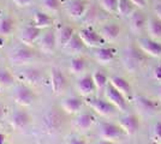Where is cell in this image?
<instances>
[{
  "label": "cell",
  "mask_w": 161,
  "mask_h": 144,
  "mask_svg": "<svg viewBox=\"0 0 161 144\" xmlns=\"http://www.w3.org/2000/svg\"><path fill=\"white\" fill-rule=\"evenodd\" d=\"M80 40L83 41V43L86 45V47L89 48H100L103 46L105 40L100 34H97L96 31H94L92 28H83L82 30H80Z\"/></svg>",
  "instance_id": "cell-3"
},
{
  "label": "cell",
  "mask_w": 161,
  "mask_h": 144,
  "mask_svg": "<svg viewBox=\"0 0 161 144\" xmlns=\"http://www.w3.org/2000/svg\"><path fill=\"white\" fill-rule=\"evenodd\" d=\"M39 46L43 53L52 54L57 46V33H54V30H47L41 36Z\"/></svg>",
  "instance_id": "cell-11"
},
{
  "label": "cell",
  "mask_w": 161,
  "mask_h": 144,
  "mask_svg": "<svg viewBox=\"0 0 161 144\" xmlns=\"http://www.w3.org/2000/svg\"><path fill=\"white\" fill-rule=\"evenodd\" d=\"M148 33L152 39H161V19L150 18L148 21Z\"/></svg>",
  "instance_id": "cell-28"
},
{
  "label": "cell",
  "mask_w": 161,
  "mask_h": 144,
  "mask_svg": "<svg viewBox=\"0 0 161 144\" xmlns=\"http://www.w3.org/2000/svg\"><path fill=\"white\" fill-rule=\"evenodd\" d=\"M109 83L125 97L130 96V94H131V87H130V84H129V82L125 78L119 77V76H114V77L111 78V82Z\"/></svg>",
  "instance_id": "cell-23"
},
{
  "label": "cell",
  "mask_w": 161,
  "mask_h": 144,
  "mask_svg": "<svg viewBox=\"0 0 161 144\" xmlns=\"http://www.w3.org/2000/svg\"><path fill=\"white\" fill-rule=\"evenodd\" d=\"M134 4L130 0H118V13L124 17H128L135 12Z\"/></svg>",
  "instance_id": "cell-32"
},
{
  "label": "cell",
  "mask_w": 161,
  "mask_h": 144,
  "mask_svg": "<svg viewBox=\"0 0 161 144\" xmlns=\"http://www.w3.org/2000/svg\"><path fill=\"white\" fill-rule=\"evenodd\" d=\"M153 76L156 81H161V64H159L153 71Z\"/></svg>",
  "instance_id": "cell-38"
},
{
  "label": "cell",
  "mask_w": 161,
  "mask_h": 144,
  "mask_svg": "<svg viewBox=\"0 0 161 144\" xmlns=\"http://www.w3.org/2000/svg\"><path fill=\"white\" fill-rule=\"evenodd\" d=\"M14 29V21L11 17H4L0 19V35L8 36L12 34Z\"/></svg>",
  "instance_id": "cell-29"
},
{
  "label": "cell",
  "mask_w": 161,
  "mask_h": 144,
  "mask_svg": "<svg viewBox=\"0 0 161 144\" xmlns=\"http://www.w3.org/2000/svg\"><path fill=\"white\" fill-rule=\"evenodd\" d=\"M159 95H160V97H161V87H160V89H159Z\"/></svg>",
  "instance_id": "cell-45"
},
{
  "label": "cell",
  "mask_w": 161,
  "mask_h": 144,
  "mask_svg": "<svg viewBox=\"0 0 161 144\" xmlns=\"http://www.w3.org/2000/svg\"><path fill=\"white\" fill-rule=\"evenodd\" d=\"M123 61L126 70L135 72L141 67V65L144 61V56L142 54L141 49H137L136 47H129L125 52Z\"/></svg>",
  "instance_id": "cell-2"
},
{
  "label": "cell",
  "mask_w": 161,
  "mask_h": 144,
  "mask_svg": "<svg viewBox=\"0 0 161 144\" xmlns=\"http://www.w3.org/2000/svg\"><path fill=\"white\" fill-rule=\"evenodd\" d=\"M74 35L75 31L71 27L65 25V27L60 28L57 33V46H59L60 48H65V46L72 39Z\"/></svg>",
  "instance_id": "cell-21"
},
{
  "label": "cell",
  "mask_w": 161,
  "mask_h": 144,
  "mask_svg": "<svg viewBox=\"0 0 161 144\" xmlns=\"http://www.w3.org/2000/svg\"><path fill=\"white\" fill-rule=\"evenodd\" d=\"M66 11L70 17L80 19L87 12V3L84 0H70L66 5Z\"/></svg>",
  "instance_id": "cell-13"
},
{
  "label": "cell",
  "mask_w": 161,
  "mask_h": 144,
  "mask_svg": "<svg viewBox=\"0 0 161 144\" xmlns=\"http://www.w3.org/2000/svg\"><path fill=\"white\" fill-rule=\"evenodd\" d=\"M105 95H106L107 101H109V102L112 103L117 109L121 110V112L126 110L128 104H126L125 96L123 95L121 93H119V91L115 89L111 83L108 84L107 87H106V89H105Z\"/></svg>",
  "instance_id": "cell-5"
},
{
  "label": "cell",
  "mask_w": 161,
  "mask_h": 144,
  "mask_svg": "<svg viewBox=\"0 0 161 144\" xmlns=\"http://www.w3.org/2000/svg\"><path fill=\"white\" fill-rule=\"evenodd\" d=\"M86 70V60L80 56H75L70 62V72L74 75H80Z\"/></svg>",
  "instance_id": "cell-31"
},
{
  "label": "cell",
  "mask_w": 161,
  "mask_h": 144,
  "mask_svg": "<svg viewBox=\"0 0 161 144\" xmlns=\"http://www.w3.org/2000/svg\"><path fill=\"white\" fill-rule=\"evenodd\" d=\"M130 17H131V18H130L131 28L134 29L135 31L142 30L143 27L146 25V23H147V19H146L144 13H142V12H140V11H135Z\"/></svg>",
  "instance_id": "cell-27"
},
{
  "label": "cell",
  "mask_w": 161,
  "mask_h": 144,
  "mask_svg": "<svg viewBox=\"0 0 161 144\" xmlns=\"http://www.w3.org/2000/svg\"><path fill=\"white\" fill-rule=\"evenodd\" d=\"M87 103L88 106H90V108H93L97 114L102 117H108L113 114L115 110V107L112 103L102 99H88Z\"/></svg>",
  "instance_id": "cell-6"
},
{
  "label": "cell",
  "mask_w": 161,
  "mask_h": 144,
  "mask_svg": "<svg viewBox=\"0 0 161 144\" xmlns=\"http://www.w3.org/2000/svg\"><path fill=\"white\" fill-rule=\"evenodd\" d=\"M138 48L144 54H148L153 58L161 56V43L153 39H141L138 40Z\"/></svg>",
  "instance_id": "cell-9"
},
{
  "label": "cell",
  "mask_w": 161,
  "mask_h": 144,
  "mask_svg": "<svg viewBox=\"0 0 161 144\" xmlns=\"http://www.w3.org/2000/svg\"><path fill=\"white\" fill-rule=\"evenodd\" d=\"M19 78L30 87H37L43 81V75L37 69H27L20 73Z\"/></svg>",
  "instance_id": "cell-14"
},
{
  "label": "cell",
  "mask_w": 161,
  "mask_h": 144,
  "mask_svg": "<svg viewBox=\"0 0 161 144\" xmlns=\"http://www.w3.org/2000/svg\"><path fill=\"white\" fill-rule=\"evenodd\" d=\"M154 137L158 142H161V121L154 125Z\"/></svg>",
  "instance_id": "cell-36"
},
{
  "label": "cell",
  "mask_w": 161,
  "mask_h": 144,
  "mask_svg": "<svg viewBox=\"0 0 161 144\" xmlns=\"http://www.w3.org/2000/svg\"><path fill=\"white\" fill-rule=\"evenodd\" d=\"M84 48H86V45L80 40V35L75 34L64 49L66 51L67 53H70V54H78L80 52H83Z\"/></svg>",
  "instance_id": "cell-25"
},
{
  "label": "cell",
  "mask_w": 161,
  "mask_h": 144,
  "mask_svg": "<svg viewBox=\"0 0 161 144\" xmlns=\"http://www.w3.org/2000/svg\"><path fill=\"white\" fill-rule=\"evenodd\" d=\"M14 78L11 75V72L7 69L0 67V87L1 88H8L11 85H14Z\"/></svg>",
  "instance_id": "cell-33"
},
{
  "label": "cell",
  "mask_w": 161,
  "mask_h": 144,
  "mask_svg": "<svg viewBox=\"0 0 161 144\" xmlns=\"http://www.w3.org/2000/svg\"><path fill=\"white\" fill-rule=\"evenodd\" d=\"M119 34H120V27L117 23L105 24L100 30V35L103 37V40L107 41H114L115 39H118Z\"/></svg>",
  "instance_id": "cell-20"
},
{
  "label": "cell",
  "mask_w": 161,
  "mask_h": 144,
  "mask_svg": "<svg viewBox=\"0 0 161 144\" xmlns=\"http://www.w3.org/2000/svg\"><path fill=\"white\" fill-rule=\"evenodd\" d=\"M132 4H134L136 7H140V8H142V7L146 6V0H130Z\"/></svg>",
  "instance_id": "cell-40"
},
{
  "label": "cell",
  "mask_w": 161,
  "mask_h": 144,
  "mask_svg": "<svg viewBox=\"0 0 161 144\" xmlns=\"http://www.w3.org/2000/svg\"><path fill=\"white\" fill-rule=\"evenodd\" d=\"M43 6L49 12H58L60 5H59V0H43Z\"/></svg>",
  "instance_id": "cell-35"
},
{
  "label": "cell",
  "mask_w": 161,
  "mask_h": 144,
  "mask_svg": "<svg viewBox=\"0 0 161 144\" xmlns=\"http://www.w3.org/2000/svg\"><path fill=\"white\" fill-rule=\"evenodd\" d=\"M150 144H156V143H150Z\"/></svg>",
  "instance_id": "cell-46"
},
{
  "label": "cell",
  "mask_w": 161,
  "mask_h": 144,
  "mask_svg": "<svg viewBox=\"0 0 161 144\" xmlns=\"http://www.w3.org/2000/svg\"><path fill=\"white\" fill-rule=\"evenodd\" d=\"M97 144H115L114 142H111V141H106V139H102V141H100Z\"/></svg>",
  "instance_id": "cell-44"
},
{
  "label": "cell",
  "mask_w": 161,
  "mask_h": 144,
  "mask_svg": "<svg viewBox=\"0 0 161 144\" xmlns=\"http://www.w3.org/2000/svg\"><path fill=\"white\" fill-rule=\"evenodd\" d=\"M95 123V117L90 113H83L80 117H77V119L75 120V126L77 130L80 131H87L89 130L93 124Z\"/></svg>",
  "instance_id": "cell-24"
},
{
  "label": "cell",
  "mask_w": 161,
  "mask_h": 144,
  "mask_svg": "<svg viewBox=\"0 0 161 144\" xmlns=\"http://www.w3.org/2000/svg\"><path fill=\"white\" fill-rule=\"evenodd\" d=\"M33 1L34 0H14V3L18 7H27V6H29Z\"/></svg>",
  "instance_id": "cell-37"
},
{
  "label": "cell",
  "mask_w": 161,
  "mask_h": 144,
  "mask_svg": "<svg viewBox=\"0 0 161 144\" xmlns=\"http://www.w3.org/2000/svg\"><path fill=\"white\" fill-rule=\"evenodd\" d=\"M93 79H94L95 87L99 91H102V90L106 89V87L108 85V78L107 76L105 75L102 71L97 70L95 71L94 75H93Z\"/></svg>",
  "instance_id": "cell-30"
},
{
  "label": "cell",
  "mask_w": 161,
  "mask_h": 144,
  "mask_svg": "<svg viewBox=\"0 0 161 144\" xmlns=\"http://www.w3.org/2000/svg\"><path fill=\"white\" fill-rule=\"evenodd\" d=\"M135 104L138 109L143 113H146V114H152V113H155L158 110V103L146 97V96H136L135 97Z\"/></svg>",
  "instance_id": "cell-17"
},
{
  "label": "cell",
  "mask_w": 161,
  "mask_h": 144,
  "mask_svg": "<svg viewBox=\"0 0 161 144\" xmlns=\"http://www.w3.org/2000/svg\"><path fill=\"white\" fill-rule=\"evenodd\" d=\"M66 77L58 67H53L51 71V87L54 95H60L66 88Z\"/></svg>",
  "instance_id": "cell-8"
},
{
  "label": "cell",
  "mask_w": 161,
  "mask_h": 144,
  "mask_svg": "<svg viewBox=\"0 0 161 144\" xmlns=\"http://www.w3.org/2000/svg\"><path fill=\"white\" fill-rule=\"evenodd\" d=\"M5 139H6V137H5V135L0 132V144H5Z\"/></svg>",
  "instance_id": "cell-43"
},
{
  "label": "cell",
  "mask_w": 161,
  "mask_h": 144,
  "mask_svg": "<svg viewBox=\"0 0 161 144\" xmlns=\"http://www.w3.org/2000/svg\"><path fill=\"white\" fill-rule=\"evenodd\" d=\"M83 106V100L80 97H69L63 103V109L66 112L67 114H76Z\"/></svg>",
  "instance_id": "cell-22"
},
{
  "label": "cell",
  "mask_w": 161,
  "mask_h": 144,
  "mask_svg": "<svg viewBox=\"0 0 161 144\" xmlns=\"http://www.w3.org/2000/svg\"><path fill=\"white\" fill-rule=\"evenodd\" d=\"M41 35V29L36 28L35 25H29L24 30H22L19 36V41L25 46H31Z\"/></svg>",
  "instance_id": "cell-16"
},
{
  "label": "cell",
  "mask_w": 161,
  "mask_h": 144,
  "mask_svg": "<svg viewBox=\"0 0 161 144\" xmlns=\"http://www.w3.org/2000/svg\"><path fill=\"white\" fill-rule=\"evenodd\" d=\"M115 49L114 48H107V47H100L96 48L94 52L95 60L101 64V65H107L112 61L115 56Z\"/></svg>",
  "instance_id": "cell-19"
},
{
  "label": "cell",
  "mask_w": 161,
  "mask_h": 144,
  "mask_svg": "<svg viewBox=\"0 0 161 144\" xmlns=\"http://www.w3.org/2000/svg\"><path fill=\"white\" fill-rule=\"evenodd\" d=\"M101 7L109 13L118 12V0H100Z\"/></svg>",
  "instance_id": "cell-34"
},
{
  "label": "cell",
  "mask_w": 161,
  "mask_h": 144,
  "mask_svg": "<svg viewBox=\"0 0 161 144\" xmlns=\"http://www.w3.org/2000/svg\"><path fill=\"white\" fill-rule=\"evenodd\" d=\"M36 58V53L31 49L30 46H20L14 49L10 54V61L14 64V65H24L28 62L33 61Z\"/></svg>",
  "instance_id": "cell-1"
},
{
  "label": "cell",
  "mask_w": 161,
  "mask_h": 144,
  "mask_svg": "<svg viewBox=\"0 0 161 144\" xmlns=\"http://www.w3.org/2000/svg\"><path fill=\"white\" fill-rule=\"evenodd\" d=\"M124 131L119 125L112 123H103L100 127V136L102 139L113 142L124 136Z\"/></svg>",
  "instance_id": "cell-7"
},
{
  "label": "cell",
  "mask_w": 161,
  "mask_h": 144,
  "mask_svg": "<svg viewBox=\"0 0 161 144\" xmlns=\"http://www.w3.org/2000/svg\"><path fill=\"white\" fill-rule=\"evenodd\" d=\"M36 99V95L34 94L31 89H29L28 87H19L16 90L14 94V101L17 104H19L22 107H29L31 106L33 102Z\"/></svg>",
  "instance_id": "cell-10"
},
{
  "label": "cell",
  "mask_w": 161,
  "mask_h": 144,
  "mask_svg": "<svg viewBox=\"0 0 161 144\" xmlns=\"http://www.w3.org/2000/svg\"><path fill=\"white\" fill-rule=\"evenodd\" d=\"M67 144H87V142L82 138H77V137H72L69 139Z\"/></svg>",
  "instance_id": "cell-39"
},
{
  "label": "cell",
  "mask_w": 161,
  "mask_h": 144,
  "mask_svg": "<svg viewBox=\"0 0 161 144\" xmlns=\"http://www.w3.org/2000/svg\"><path fill=\"white\" fill-rule=\"evenodd\" d=\"M76 88H77V90L80 91V94L82 96L92 95L95 91V89H96L94 79H93V76L90 75L83 76L82 78L78 79V82L76 84Z\"/></svg>",
  "instance_id": "cell-15"
},
{
  "label": "cell",
  "mask_w": 161,
  "mask_h": 144,
  "mask_svg": "<svg viewBox=\"0 0 161 144\" xmlns=\"http://www.w3.org/2000/svg\"><path fill=\"white\" fill-rule=\"evenodd\" d=\"M155 13H156V16H158V18L161 19V5L155 7Z\"/></svg>",
  "instance_id": "cell-42"
},
{
  "label": "cell",
  "mask_w": 161,
  "mask_h": 144,
  "mask_svg": "<svg viewBox=\"0 0 161 144\" xmlns=\"http://www.w3.org/2000/svg\"><path fill=\"white\" fill-rule=\"evenodd\" d=\"M119 126H120L123 131L129 135V136H132V135H136L137 131L140 129V120H138V117L135 115V114H129V115H125L123 117L119 120Z\"/></svg>",
  "instance_id": "cell-12"
},
{
  "label": "cell",
  "mask_w": 161,
  "mask_h": 144,
  "mask_svg": "<svg viewBox=\"0 0 161 144\" xmlns=\"http://www.w3.org/2000/svg\"><path fill=\"white\" fill-rule=\"evenodd\" d=\"M63 125V118L57 109H51L43 118V129L47 133H55Z\"/></svg>",
  "instance_id": "cell-4"
},
{
  "label": "cell",
  "mask_w": 161,
  "mask_h": 144,
  "mask_svg": "<svg viewBox=\"0 0 161 144\" xmlns=\"http://www.w3.org/2000/svg\"><path fill=\"white\" fill-rule=\"evenodd\" d=\"M53 24V19H52V17H49L47 13H45V12H40V11H37V12H35L34 14V24L36 28H39V29H46V28H49L51 25Z\"/></svg>",
  "instance_id": "cell-26"
},
{
  "label": "cell",
  "mask_w": 161,
  "mask_h": 144,
  "mask_svg": "<svg viewBox=\"0 0 161 144\" xmlns=\"http://www.w3.org/2000/svg\"><path fill=\"white\" fill-rule=\"evenodd\" d=\"M5 114H6V107H4V106L0 103V121L4 119Z\"/></svg>",
  "instance_id": "cell-41"
},
{
  "label": "cell",
  "mask_w": 161,
  "mask_h": 144,
  "mask_svg": "<svg viewBox=\"0 0 161 144\" xmlns=\"http://www.w3.org/2000/svg\"><path fill=\"white\" fill-rule=\"evenodd\" d=\"M29 123H30V115L28 114L27 112H24V110H18V112H16L12 115L10 125L14 130L20 131L24 130L29 125Z\"/></svg>",
  "instance_id": "cell-18"
}]
</instances>
